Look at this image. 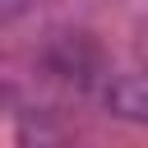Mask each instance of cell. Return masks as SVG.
Here are the masks:
<instances>
[{"label": "cell", "instance_id": "6da1fadb", "mask_svg": "<svg viewBox=\"0 0 148 148\" xmlns=\"http://www.w3.org/2000/svg\"><path fill=\"white\" fill-rule=\"evenodd\" d=\"M102 106H106L116 120L148 125V69L102 74Z\"/></svg>", "mask_w": 148, "mask_h": 148}, {"label": "cell", "instance_id": "7a4b0ae2", "mask_svg": "<svg viewBox=\"0 0 148 148\" xmlns=\"http://www.w3.org/2000/svg\"><path fill=\"white\" fill-rule=\"evenodd\" d=\"M134 56H139V69H148V18L139 23V37H134Z\"/></svg>", "mask_w": 148, "mask_h": 148}]
</instances>
